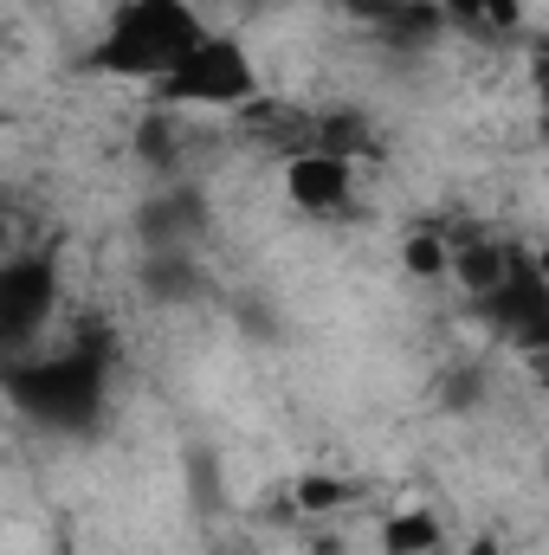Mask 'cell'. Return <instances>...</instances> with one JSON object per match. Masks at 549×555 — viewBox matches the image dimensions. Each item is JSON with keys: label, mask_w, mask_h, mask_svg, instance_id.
Here are the masks:
<instances>
[{"label": "cell", "mask_w": 549, "mask_h": 555, "mask_svg": "<svg viewBox=\"0 0 549 555\" xmlns=\"http://www.w3.org/2000/svg\"><path fill=\"white\" fill-rule=\"evenodd\" d=\"M13 414L46 433H91L111 401V343L72 336L59 349H26L7 369Z\"/></svg>", "instance_id": "cell-1"}, {"label": "cell", "mask_w": 549, "mask_h": 555, "mask_svg": "<svg viewBox=\"0 0 549 555\" xmlns=\"http://www.w3.org/2000/svg\"><path fill=\"white\" fill-rule=\"evenodd\" d=\"M201 39H207V20H201L194 0H117L104 33L85 52V72L111 78V85L155 91Z\"/></svg>", "instance_id": "cell-2"}, {"label": "cell", "mask_w": 549, "mask_h": 555, "mask_svg": "<svg viewBox=\"0 0 549 555\" xmlns=\"http://www.w3.org/2000/svg\"><path fill=\"white\" fill-rule=\"evenodd\" d=\"M259 98H266L259 59H253L246 39L227 33V26H207V39L149 91V104L181 111V117H240V111H253Z\"/></svg>", "instance_id": "cell-3"}, {"label": "cell", "mask_w": 549, "mask_h": 555, "mask_svg": "<svg viewBox=\"0 0 549 555\" xmlns=\"http://www.w3.org/2000/svg\"><path fill=\"white\" fill-rule=\"evenodd\" d=\"M465 310L485 323L491 343H505L518 362H537L549 356V278L531 266V240H524V259L498 278L491 291L465 297Z\"/></svg>", "instance_id": "cell-4"}, {"label": "cell", "mask_w": 549, "mask_h": 555, "mask_svg": "<svg viewBox=\"0 0 549 555\" xmlns=\"http://www.w3.org/2000/svg\"><path fill=\"white\" fill-rule=\"evenodd\" d=\"M59 310V259L52 253H7L0 266V336L13 356H26Z\"/></svg>", "instance_id": "cell-5"}, {"label": "cell", "mask_w": 549, "mask_h": 555, "mask_svg": "<svg viewBox=\"0 0 549 555\" xmlns=\"http://www.w3.org/2000/svg\"><path fill=\"white\" fill-rule=\"evenodd\" d=\"M356 168L362 162H349L336 149H297V155H284L278 181H284V201L304 220H343L356 207Z\"/></svg>", "instance_id": "cell-6"}, {"label": "cell", "mask_w": 549, "mask_h": 555, "mask_svg": "<svg viewBox=\"0 0 549 555\" xmlns=\"http://www.w3.org/2000/svg\"><path fill=\"white\" fill-rule=\"evenodd\" d=\"M446 33L472 39V46H524L531 39V0H439Z\"/></svg>", "instance_id": "cell-7"}, {"label": "cell", "mask_w": 549, "mask_h": 555, "mask_svg": "<svg viewBox=\"0 0 549 555\" xmlns=\"http://www.w3.org/2000/svg\"><path fill=\"white\" fill-rule=\"evenodd\" d=\"M349 13L362 20V33L369 39H382V46H433L439 33H446V20H439V0H349Z\"/></svg>", "instance_id": "cell-8"}, {"label": "cell", "mask_w": 549, "mask_h": 555, "mask_svg": "<svg viewBox=\"0 0 549 555\" xmlns=\"http://www.w3.org/2000/svg\"><path fill=\"white\" fill-rule=\"evenodd\" d=\"M194 233H201V201H194V188H162V194L142 207V240H149V253H194Z\"/></svg>", "instance_id": "cell-9"}, {"label": "cell", "mask_w": 549, "mask_h": 555, "mask_svg": "<svg viewBox=\"0 0 549 555\" xmlns=\"http://www.w3.org/2000/svg\"><path fill=\"white\" fill-rule=\"evenodd\" d=\"M382 555H446V524L433 504H401L382 524Z\"/></svg>", "instance_id": "cell-10"}, {"label": "cell", "mask_w": 549, "mask_h": 555, "mask_svg": "<svg viewBox=\"0 0 549 555\" xmlns=\"http://www.w3.org/2000/svg\"><path fill=\"white\" fill-rule=\"evenodd\" d=\"M175 117H181V111H162V104H149V111L137 117V162L155 168V175H175V155H181Z\"/></svg>", "instance_id": "cell-11"}, {"label": "cell", "mask_w": 549, "mask_h": 555, "mask_svg": "<svg viewBox=\"0 0 549 555\" xmlns=\"http://www.w3.org/2000/svg\"><path fill=\"white\" fill-rule=\"evenodd\" d=\"M401 266H408L413 278H452V233H446V227H420V233H408Z\"/></svg>", "instance_id": "cell-12"}, {"label": "cell", "mask_w": 549, "mask_h": 555, "mask_svg": "<svg viewBox=\"0 0 549 555\" xmlns=\"http://www.w3.org/2000/svg\"><path fill=\"white\" fill-rule=\"evenodd\" d=\"M291 498H297V511L317 517V511H343V504L356 498V485H343V478H330V472H304Z\"/></svg>", "instance_id": "cell-13"}, {"label": "cell", "mask_w": 549, "mask_h": 555, "mask_svg": "<svg viewBox=\"0 0 549 555\" xmlns=\"http://www.w3.org/2000/svg\"><path fill=\"white\" fill-rule=\"evenodd\" d=\"M531 91H537V104H549V39L531 46Z\"/></svg>", "instance_id": "cell-14"}, {"label": "cell", "mask_w": 549, "mask_h": 555, "mask_svg": "<svg viewBox=\"0 0 549 555\" xmlns=\"http://www.w3.org/2000/svg\"><path fill=\"white\" fill-rule=\"evenodd\" d=\"M531 266L549 278V240H531Z\"/></svg>", "instance_id": "cell-15"}, {"label": "cell", "mask_w": 549, "mask_h": 555, "mask_svg": "<svg viewBox=\"0 0 549 555\" xmlns=\"http://www.w3.org/2000/svg\"><path fill=\"white\" fill-rule=\"evenodd\" d=\"M524 369L537 375V388H544V395H549V356H537V362H524Z\"/></svg>", "instance_id": "cell-16"}, {"label": "cell", "mask_w": 549, "mask_h": 555, "mask_svg": "<svg viewBox=\"0 0 549 555\" xmlns=\"http://www.w3.org/2000/svg\"><path fill=\"white\" fill-rule=\"evenodd\" d=\"M537 142L549 149V104H537Z\"/></svg>", "instance_id": "cell-17"}, {"label": "cell", "mask_w": 549, "mask_h": 555, "mask_svg": "<svg viewBox=\"0 0 549 555\" xmlns=\"http://www.w3.org/2000/svg\"><path fill=\"white\" fill-rule=\"evenodd\" d=\"M465 555H505V550H498L491 537H478V543H472V550H465Z\"/></svg>", "instance_id": "cell-18"}, {"label": "cell", "mask_w": 549, "mask_h": 555, "mask_svg": "<svg viewBox=\"0 0 549 555\" xmlns=\"http://www.w3.org/2000/svg\"><path fill=\"white\" fill-rule=\"evenodd\" d=\"M317 555H343V550H330V543H323V550H317Z\"/></svg>", "instance_id": "cell-19"}]
</instances>
